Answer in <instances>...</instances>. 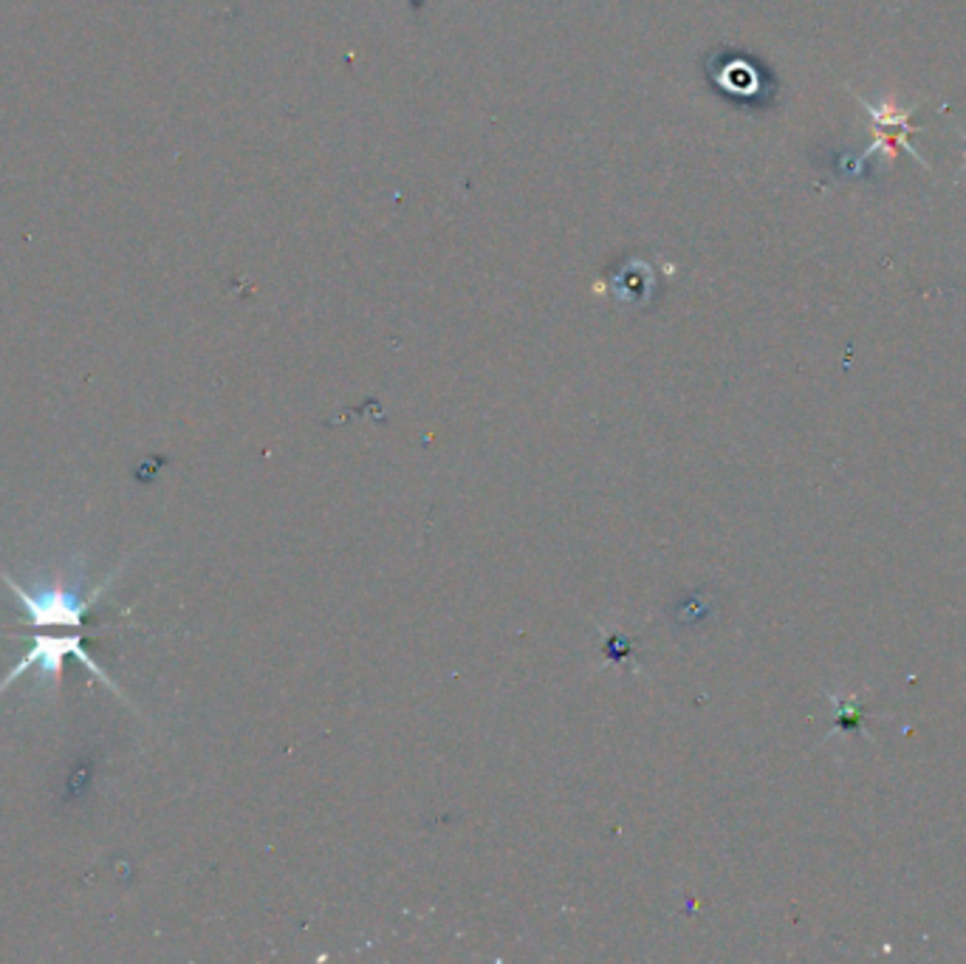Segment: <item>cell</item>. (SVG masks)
Wrapping results in <instances>:
<instances>
[{"instance_id":"3","label":"cell","mask_w":966,"mask_h":964,"mask_svg":"<svg viewBox=\"0 0 966 964\" xmlns=\"http://www.w3.org/2000/svg\"><path fill=\"white\" fill-rule=\"evenodd\" d=\"M862 106H865L867 111H871V117H874L876 137H879L882 148H887V150H890V153H896V150L905 148L907 153H910L918 164H924L922 155H918L916 150H913L910 144H907V131H910V122H907V113L905 111H898V108H893L890 102H885V106H882V108H874V106H871V102H862Z\"/></svg>"},{"instance_id":"2","label":"cell","mask_w":966,"mask_h":964,"mask_svg":"<svg viewBox=\"0 0 966 964\" xmlns=\"http://www.w3.org/2000/svg\"><path fill=\"white\" fill-rule=\"evenodd\" d=\"M66 656H77V660L82 662V667H85L88 673H91L93 679H100L105 687H111L113 696L124 699L122 687H119L117 682H113L111 676H108L105 671L100 667V662L93 660L91 653H88L85 642H82V634L77 631V634H60V636H51V634H38L34 640H31V647L26 651L23 660H18L12 665V671L7 673V676L0 679V696L12 687L14 682H18L20 676H26V673L31 671V667H40V682H51L57 687L60 684L62 676V662H66Z\"/></svg>"},{"instance_id":"1","label":"cell","mask_w":966,"mask_h":964,"mask_svg":"<svg viewBox=\"0 0 966 964\" xmlns=\"http://www.w3.org/2000/svg\"><path fill=\"white\" fill-rule=\"evenodd\" d=\"M122 574V566L113 569L111 578L102 580L97 589H91L88 594H82V591L74 589H66V585H54V589H40V591H29L23 589V585L18 583V580L12 578V574L7 572V569L0 566V580L12 589V594L18 598L20 609L29 614L31 629H80L82 625V616H85V611L91 609L97 600L105 594L108 589L113 585V580Z\"/></svg>"}]
</instances>
